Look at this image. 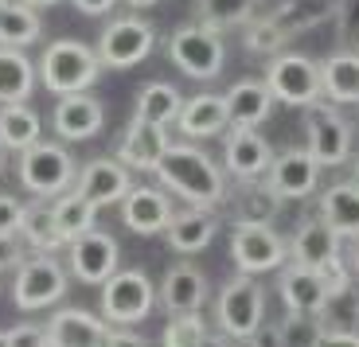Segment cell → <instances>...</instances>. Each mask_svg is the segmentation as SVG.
Returning a JSON list of instances; mask_svg holds the SVG:
<instances>
[{"label": "cell", "instance_id": "6da1fadb", "mask_svg": "<svg viewBox=\"0 0 359 347\" xmlns=\"http://www.w3.org/2000/svg\"><path fill=\"white\" fill-rule=\"evenodd\" d=\"M156 179L164 191H176L188 207H203V211L223 207L231 196L226 172L196 144H172L164 152V161L156 164Z\"/></svg>", "mask_w": 359, "mask_h": 347}, {"label": "cell", "instance_id": "7a4b0ae2", "mask_svg": "<svg viewBox=\"0 0 359 347\" xmlns=\"http://www.w3.org/2000/svg\"><path fill=\"white\" fill-rule=\"evenodd\" d=\"M36 74L51 94L71 98V94H86L102 74V59L94 47L79 43V39H55L43 47L36 62Z\"/></svg>", "mask_w": 359, "mask_h": 347}, {"label": "cell", "instance_id": "3957f363", "mask_svg": "<svg viewBox=\"0 0 359 347\" xmlns=\"http://www.w3.org/2000/svg\"><path fill=\"white\" fill-rule=\"evenodd\" d=\"M332 16H336V0H281V8L273 16H266L262 24H250L246 43L258 55H273L278 47L301 36L305 27H316Z\"/></svg>", "mask_w": 359, "mask_h": 347}, {"label": "cell", "instance_id": "277c9868", "mask_svg": "<svg viewBox=\"0 0 359 347\" xmlns=\"http://www.w3.org/2000/svg\"><path fill=\"white\" fill-rule=\"evenodd\" d=\"M20 184L32 191L36 199H59L71 191V184L79 179V164H74L71 149L55 141H39L27 152H20Z\"/></svg>", "mask_w": 359, "mask_h": 347}, {"label": "cell", "instance_id": "5b68a950", "mask_svg": "<svg viewBox=\"0 0 359 347\" xmlns=\"http://www.w3.org/2000/svg\"><path fill=\"white\" fill-rule=\"evenodd\" d=\"M215 320H219V328H223L226 339H238V343H243V339H254V332L266 324V289L246 273L231 277V281L219 289Z\"/></svg>", "mask_w": 359, "mask_h": 347}, {"label": "cell", "instance_id": "8992f818", "mask_svg": "<svg viewBox=\"0 0 359 347\" xmlns=\"http://www.w3.org/2000/svg\"><path fill=\"white\" fill-rule=\"evenodd\" d=\"M168 59L176 62L180 71L196 82H207L223 71L226 62V47H223V32L203 24H184L172 32L168 39Z\"/></svg>", "mask_w": 359, "mask_h": 347}, {"label": "cell", "instance_id": "52a82bcc", "mask_svg": "<svg viewBox=\"0 0 359 347\" xmlns=\"http://www.w3.org/2000/svg\"><path fill=\"white\" fill-rule=\"evenodd\" d=\"M156 304V285L141 269H117L102 285V320L114 328H129L141 324Z\"/></svg>", "mask_w": 359, "mask_h": 347}, {"label": "cell", "instance_id": "ba28073f", "mask_svg": "<svg viewBox=\"0 0 359 347\" xmlns=\"http://www.w3.org/2000/svg\"><path fill=\"white\" fill-rule=\"evenodd\" d=\"M262 82L273 94V102H281V106L309 109L324 98L320 94V62L305 59V55H273Z\"/></svg>", "mask_w": 359, "mask_h": 347}, {"label": "cell", "instance_id": "9c48e42d", "mask_svg": "<svg viewBox=\"0 0 359 347\" xmlns=\"http://www.w3.org/2000/svg\"><path fill=\"white\" fill-rule=\"evenodd\" d=\"M67 297V269L59 266V258L51 254H36V258H24L16 266L12 277V301L20 312H39L51 308L55 301Z\"/></svg>", "mask_w": 359, "mask_h": 347}, {"label": "cell", "instance_id": "30bf717a", "mask_svg": "<svg viewBox=\"0 0 359 347\" xmlns=\"http://www.w3.org/2000/svg\"><path fill=\"white\" fill-rule=\"evenodd\" d=\"M153 47H156L153 24H144L141 16H117L102 27L94 51H98L102 67H109V71H129V67L149 59Z\"/></svg>", "mask_w": 359, "mask_h": 347}, {"label": "cell", "instance_id": "8fae6325", "mask_svg": "<svg viewBox=\"0 0 359 347\" xmlns=\"http://www.w3.org/2000/svg\"><path fill=\"white\" fill-rule=\"evenodd\" d=\"M309 156L320 168H340L351 161V125L324 98L309 106Z\"/></svg>", "mask_w": 359, "mask_h": 347}, {"label": "cell", "instance_id": "7c38bea8", "mask_svg": "<svg viewBox=\"0 0 359 347\" xmlns=\"http://www.w3.org/2000/svg\"><path fill=\"white\" fill-rule=\"evenodd\" d=\"M289 258V242L281 238L273 226H234L231 234V261L238 273H273Z\"/></svg>", "mask_w": 359, "mask_h": 347}, {"label": "cell", "instance_id": "4fadbf2b", "mask_svg": "<svg viewBox=\"0 0 359 347\" xmlns=\"http://www.w3.org/2000/svg\"><path fill=\"white\" fill-rule=\"evenodd\" d=\"M289 258H293L297 266L324 273V269H332L344 261L340 234L324 223L320 215H316V219H305V223L293 231V238H289Z\"/></svg>", "mask_w": 359, "mask_h": 347}, {"label": "cell", "instance_id": "5bb4252c", "mask_svg": "<svg viewBox=\"0 0 359 347\" xmlns=\"http://www.w3.org/2000/svg\"><path fill=\"white\" fill-rule=\"evenodd\" d=\"M67 258H71V273L79 281H86V285H106L109 277L117 273L121 246L106 231H90L67 246Z\"/></svg>", "mask_w": 359, "mask_h": 347}, {"label": "cell", "instance_id": "9a60e30c", "mask_svg": "<svg viewBox=\"0 0 359 347\" xmlns=\"http://www.w3.org/2000/svg\"><path fill=\"white\" fill-rule=\"evenodd\" d=\"M269 164H273V152H269L266 137L258 129H238V125L226 129L223 172H231L238 184H246V179H266Z\"/></svg>", "mask_w": 359, "mask_h": 347}, {"label": "cell", "instance_id": "2e32d148", "mask_svg": "<svg viewBox=\"0 0 359 347\" xmlns=\"http://www.w3.org/2000/svg\"><path fill=\"white\" fill-rule=\"evenodd\" d=\"M74 191H82L94 207H121V199L133 191V176H129V168L121 161L98 156V161H90L86 168H79Z\"/></svg>", "mask_w": 359, "mask_h": 347}, {"label": "cell", "instance_id": "e0dca14e", "mask_svg": "<svg viewBox=\"0 0 359 347\" xmlns=\"http://www.w3.org/2000/svg\"><path fill=\"white\" fill-rule=\"evenodd\" d=\"M114 324L86 308H63L47 320V347H109Z\"/></svg>", "mask_w": 359, "mask_h": 347}, {"label": "cell", "instance_id": "ac0fdd59", "mask_svg": "<svg viewBox=\"0 0 359 347\" xmlns=\"http://www.w3.org/2000/svg\"><path fill=\"white\" fill-rule=\"evenodd\" d=\"M278 293L281 301H285L289 312H305V316H320L324 308H328V301H332V289H328V281H324L316 269H305L297 266V261H289V266L278 269Z\"/></svg>", "mask_w": 359, "mask_h": 347}, {"label": "cell", "instance_id": "d6986e66", "mask_svg": "<svg viewBox=\"0 0 359 347\" xmlns=\"http://www.w3.org/2000/svg\"><path fill=\"white\" fill-rule=\"evenodd\" d=\"M266 184L281 199H309L316 191V184H320V164L309 156V149H289L281 156H273Z\"/></svg>", "mask_w": 359, "mask_h": 347}, {"label": "cell", "instance_id": "ffe728a7", "mask_svg": "<svg viewBox=\"0 0 359 347\" xmlns=\"http://www.w3.org/2000/svg\"><path fill=\"white\" fill-rule=\"evenodd\" d=\"M172 199L168 191H161V187H149V184H133V191H129L126 199H121V223L129 226L133 234H164L172 223Z\"/></svg>", "mask_w": 359, "mask_h": 347}, {"label": "cell", "instance_id": "44dd1931", "mask_svg": "<svg viewBox=\"0 0 359 347\" xmlns=\"http://www.w3.org/2000/svg\"><path fill=\"white\" fill-rule=\"evenodd\" d=\"M172 149L168 141V129L161 125H144V121H129L126 137L117 144V161L126 168H137V172H156V164L164 161V152Z\"/></svg>", "mask_w": 359, "mask_h": 347}, {"label": "cell", "instance_id": "7402d4cb", "mask_svg": "<svg viewBox=\"0 0 359 347\" xmlns=\"http://www.w3.org/2000/svg\"><path fill=\"white\" fill-rule=\"evenodd\" d=\"M180 133L188 141H207L231 129V114H226V98L223 94H191L180 109Z\"/></svg>", "mask_w": 359, "mask_h": 347}, {"label": "cell", "instance_id": "603a6c76", "mask_svg": "<svg viewBox=\"0 0 359 347\" xmlns=\"http://www.w3.org/2000/svg\"><path fill=\"white\" fill-rule=\"evenodd\" d=\"M207 301V277L199 273L196 266L180 261L164 273L161 281V304L172 312V316H188V312H199Z\"/></svg>", "mask_w": 359, "mask_h": 347}, {"label": "cell", "instance_id": "cb8c5ba5", "mask_svg": "<svg viewBox=\"0 0 359 347\" xmlns=\"http://www.w3.org/2000/svg\"><path fill=\"white\" fill-rule=\"evenodd\" d=\"M102 121H106V109L90 94H71V98H59V106H55V133L63 141H86L102 129Z\"/></svg>", "mask_w": 359, "mask_h": 347}, {"label": "cell", "instance_id": "d4e9b609", "mask_svg": "<svg viewBox=\"0 0 359 347\" xmlns=\"http://www.w3.org/2000/svg\"><path fill=\"white\" fill-rule=\"evenodd\" d=\"M226 203H234V226H269L281 211V196L266 179L238 184V191L226 196Z\"/></svg>", "mask_w": 359, "mask_h": 347}, {"label": "cell", "instance_id": "484cf974", "mask_svg": "<svg viewBox=\"0 0 359 347\" xmlns=\"http://www.w3.org/2000/svg\"><path fill=\"white\" fill-rule=\"evenodd\" d=\"M320 94L332 106L359 102V51H332L320 62Z\"/></svg>", "mask_w": 359, "mask_h": 347}, {"label": "cell", "instance_id": "4316f807", "mask_svg": "<svg viewBox=\"0 0 359 347\" xmlns=\"http://www.w3.org/2000/svg\"><path fill=\"white\" fill-rule=\"evenodd\" d=\"M164 234H168V246L176 250V254H199V250H207L215 242L219 219L211 211H203V207H188V211L172 215V223Z\"/></svg>", "mask_w": 359, "mask_h": 347}, {"label": "cell", "instance_id": "83f0119b", "mask_svg": "<svg viewBox=\"0 0 359 347\" xmlns=\"http://www.w3.org/2000/svg\"><path fill=\"white\" fill-rule=\"evenodd\" d=\"M223 98H226L231 125H238V129H258L269 117V109H273V94H269L266 82H258V79H238Z\"/></svg>", "mask_w": 359, "mask_h": 347}, {"label": "cell", "instance_id": "f1b7e54d", "mask_svg": "<svg viewBox=\"0 0 359 347\" xmlns=\"http://www.w3.org/2000/svg\"><path fill=\"white\" fill-rule=\"evenodd\" d=\"M320 219L332 226L340 238H355L359 234V184L355 179H344V184L324 187Z\"/></svg>", "mask_w": 359, "mask_h": 347}, {"label": "cell", "instance_id": "f546056e", "mask_svg": "<svg viewBox=\"0 0 359 347\" xmlns=\"http://www.w3.org/2000/svg\"><path fill=\"white\" fill-rule=\"evenodd\" d=\"M20 234L36 254H55V250H67L63 234H59V223H55V203L47 199H36V203L24 207V223H20Z\"/></svg>", "mask_w": 359, "mask_h": 347}, {"label": "cell", "instance_id": "4dcf8cb0", "mask_svg": "<svg viewBox=\"0 0 359 347\" xmlns=\"http://www.w3.org/2000/svg\"><path fill=\"white\" fill-rule=\"evenodd\" d=\"M36 90V62H27L24 51L0 47V106L27 102Z\"/></svg>", "mask_w": 359, "mask_h": 347}, {"label": "cell", "instance_id": "1f68e13d", "mask_svg": "<svg viewBox=\"0 0 359 347\" xmlns=\"http://www.w3.org/2000/svg\"><path fill=\"white\" fill-rule=\"evenodd\" d=\"M180 109H184V98H180V90L168 86V82H149V86H141V94H137V121L144 125H161V129H168V125L180 121Z\"/></svg>", "mask_w": 359, "mask_h": 347}, {"label": "cell", "instance_id": "d6a6232c", "mask_svg": "<svg viewBox=\"0 0 359 347\" xmlns=\"http://www.w3.org/2000/svg\"><path fill=\"white\" fill-rule=\"evenodd\" d=\"M39 114L27 102L16 106H0V149L12 152H27L32 144H39Z\"/></svg>", "mask_w": 359, "mask_h": 347}, {"label": "cell", "instance_id": "836d02e7", "mask_svg": "<svg viewBox=\"0 0 359 347\" xmlns=\"http://www.w3.org/2000/svg\"><path fill=\"white\" fill-rule=\"evenodd\" d=\"M43 32L39 24V12L24 0H8L4 8H0V47H12V51H24L32 47Z\"/></svg>", "mask_w": 359, "mask_h": 347}, {"label": "cell", "instance_id": "e575fe53", "mask_svg": "<svg viewBox=\"0 0 359 347\" xmlns=\"http://www.w3.org/2000/svg\"><path fill=\"white\" fill-rule=\"evenodd\" d=\"M55 223H59V234H63V242L71 246L74 238H82V234L98 231V207L90 203L82 191H67V196L55 199Z\"/></svg>", "mask_w": 359, "mask_h": 347}, {"label": "cell", "instance_id": "d590c367", "mask_svg": "<svg viewBox=\"0 0 359 347\" xmlns=\"http://www.w3.org/2000/svg\"><path fill=\"white\" fill-rule=\"evenodd\" d=\"M262 0H196V24L226 32V27H243L254 20Z\"/></svg>", "mask_w": 359, "mask_h": 347}, {"label": "cell", "instance_id": "8d00e7d4", "mask_svg": "<svg viewBox=\"0 0 359 347\" xmlns=\"http://www.w3.org/2000/svg\"><path fill=\"white\" fill-rule=\"evenodd\" d=\"M324 332H328V328H324L320 316H305V312H289L285 320L278 324L281 347H316Z\"/></svg>", "mask_w": 359, "mask_h": 347}, {"label": "cell", "instance_id": "74e56055", "mask_svg": "<svg viewBox=\"0 0 359 347\" xmlns=\"http://www.w3.org/2000/svg\"><path fill=\"white\" fill-rule=\"evenodd\" d=\"M203 339H207V320L199 312L172 316L168 328H164V347H199Z\"/></svg>", "mask_w": 359, "mask_h": 347}, {"label": "cell", "instance_id": "f35d334b", "mask_svg": "<svg viewBox=\"0 0 359 347\" xmlns=\"http://www.w3.org/2000/svg\"><path fill=\"white\" fill-rule=\"evenodd\" d=\"M20 223H24V203L12 196H0V238L20 234Z\"/></svg>", "mask_w": 359, "mask_h": 347}, {"label": "cell", "instance_id": "ab89813d", "mask_svg": "<svg viewBox=\"0 0 359 347\" xmlns=\"http://www.w3.org/2000/svg\"><path fill=\"white\" fill-rule=\"evenodd\" d=\"M8 347H47V328H39V324H16V328L8 332Z\"/></svg>", "mask_w": 359, "mask_h": 347}, {"label": "cell", "instance_id": "60d3db41", "mask_svg": "<svg viewBox=\"0 0 359 347\" xmlns=\"http://www.w3.org/2000/svg\"><path fill=\"white\" fill-rule=\"evenodd\" d=\"M20 261H24V242H20V234H8V238H0V269H16Z\"/></svg>", "mask_w": 359, "mask_h": 347}, {"label": "cell", "instance_id": "b9f144b4", "mask_svg": "<svg viewBox=\"0 0 359 347\" xmlns=\"http://www.w3.org/2000/svg\"><path fill=\"white\" fill-rule=\"evenodd\" d=\"M316 347H359V332H344V328H328L320 336Z\"/></svg>", "mask_w": 359, "mask_h": 347}, {"label": "cell", "instance_id": "7bdbcfd3", "mask_svg": "<svg viewBox=\"0 0 359 347\" xmlns=\"http://www.w3.org/2000/svg\"><path fill=\"white\" fill-rule=\"evenodd\" d=\"M109 347H149V339H141L137 332H129V328H114Z\"/></svg>", "mask_w": 359, "mask_h": 347}, {"label": "cell", "instance_id": "ee69618b", "mask_svg": "<svg viewBox=\"0 0 359 347\" xmlns=\"http://www.w3.org/2000/svg\"><path fill=\"white\" fill-rule=\"evenodd\" d=\"M114 4H117V0H74V8H79L82 16H106Z\"/></svg>", "mask_w": 359, "mask_h": 347}, {"label": "cell", "instance_id": "f6af8a7d", "mask_svg": "<svg viewBox=\"0 0 359 347\" xmlns=\"http://www.w3.org/2000/svg\"><path fill=\"white\" fill-rule=\"evenodd\" d=\"M254 347H281V339H278V328H269V324H262L258 332H254V339H250Z\"/></svg>", "mask_w": 359, "mask_h": 347}, {"label": "cell", "instance_id": "bcb514c9", "mask_svg": "<svg viewBox=\"0 0 359 347\" xmlns=\"http://www.w3.org/2000/svg\"><path fill=\"white\" fill-rule=\"evenodd\" d=\"M199 347H234V343H231L226 336H211V332H207V339H203Z\"/></svg>", "mask_w": 359, "mask_h": 347}, {"label": "cell", "instance_id": "7dc6e473", "mask_svg": "<svg viewBox=\"0 0 359 347\" xmlns=\"http://www.w3.org/2000/svg\"><path fill=\"white\" fill-rule=\"evenodd\" d=\"M348 261H351V269L359 273V234L351 238V246H348Z\"/></svg>", "mask_w": 359, "mask_h": 347}, {"label": "cell", "instance_id": "c3c4849f", "mask_svg": "<svg viewBox=\"0 0 359 347\" xmlns=\"http://www.w3.org/2000/svg\"><path fill=\"white\" fill-rule=\"evenodd\" d=\"M121 4H129V8H149V4H156V0H121Z\"/></svg>", "mask_w": 359, "mask_h": 347}, {"label": "cell", "instance_id": "681fc988", "mask_svg": "<svg viewBox=\"0 0 359 347\" xmlns=\"http://www.w3.org/2000/svg\"><path fill=\"white\" fill-rule=\"evenodd\" d=\"M24 4H32V8H47V4H55V0H24Z\"/></svg>", "mask_w": 359, "mask_h": 347}, {"label": "cell", "instance_id": "f907efd6", "mask_svg": "<svg viewBox=\"0 0 359 347\" xmlns=\"http://www.w3.org/2000/svg\"><path fill=\"white\" fill-rule=\"evenodd\" d=\"M0 347H8V332H0Z\"/></svg>", "mask_w": 359, "mask_h": 347}, {"label": "cell", "instance_id": "816d5d0a", "mask_svg": "<svg viewBox=\"0 0 359 347\" xmlns=\"http://www.w3.org/2000/svg\"><path fill=\"white\" fill-rule=\"evenodd\" d=\"M351 164H355V184H359V152H355V161H351Z\"/></svg>", "mask_w": 359, "mask_h": 347}, {"label": "cell", "instance_id": "f5cc1de1", "mask_svg": "<svg viewBox=\"0 0 359 347\" xmlns=\"http://www.w3.org/2000/svg\"><path fill=\"white\" fill-rule=\"evenodd\" d=\"M234 347H254V343H250V339H243V343H234Z\"/></svg>", "mask_w": 359, "mask_h": 347}, {"label": "cell", "instance_id": "db71d44e", "mask_svg": "<svg viewBox=\"0 0 359 347\" xmlns=\"http://www.w3.org/2000/svg\"><path fill=\"white\" fill-rule=\"evenodd\" d=\"M0 172H4V152H0Z\"/></svg>", "mask_w": 359, "mask_h": 347}, {"label": "cell", "instance_id": "11a10c76", "mask_svg": "<svg viewBox=\"0 0 359 347\" xmlns=\"http://www.w3.org/2000/svg\"><path fill=\"white\" fill-rule=\"evenodd\" d=\"M355 320H359V304H355Z\"/></svg>", "mask_w": 359, "mask_h": 347}, {"label": "cell", "instance_id": "9f6ffc18", "mask_svg": "<svg viewBox=\"0 0 359 347\" xmlns=\"http://www.w3.org/2000/svg\"><path fill=\"white\" fill-rule=\"evenodd\" d=\"M4 4H8V0H0V8H4Z\"/></svg>", "mask_w": 359, "mask_h": 347}]
</instances>
